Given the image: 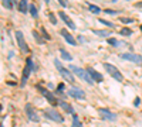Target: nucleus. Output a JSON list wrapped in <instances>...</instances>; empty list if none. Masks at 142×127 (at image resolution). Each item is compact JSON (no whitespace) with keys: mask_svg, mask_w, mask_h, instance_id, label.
Listing matches in <instances>:
<instances>
[{"mask_svg":"<svg viewBox=\"0 0 142 127\" xmlns=\"http://www.w3.org/2000/svg\"><path fill=\"white\" fill-rule=\"evenodd\" d=\"M70 71L73 73H74L77 78H81L83 81H85L87 83L93 85L94 81L91 79V76L88 75V72H87V69H83V68H78V67H74V65H70Z\"/></svg>","mask_w":142,"mask_h":127,"instance_id":"obj_1","label":"nucleus"},{"mask_svg":"<svg viewBox=\"0 0 142 127\" xmlns=\"http://www.w3.org/2000/svg\"><path fill=\"white\" fill-rule=\"evenodd\" d=\"M54 64H56V68L57 71H58L60 73H61V76L65 79L67 82H71V83H74V75L70 72V71L67 69V68H64L61 65V62H60V59H54Z\"/></svg>","mask_w":142,"mask_h":127,"instance_id":"obj_2","label":"nucleus"},{"mask_svg":"<svg viewBox=\"0 0 142 127\" xmlns=\"http://www.w3.org/2000/svg\"><path fill=\"white\" fill-rule=\"evenodd\" d=\"M104 68H105V71L111 75V78H114L115 81H118V82H122L124 81V76H122V73L119 72V69H118L117 67H114L112 64H108V62H105L104 64Z\"/></svg>","mask_w":142,"mask_h":127,"instance_id":"obj_3","label":"nucleus"},{"mask_svg":"<svg viewBox=\"0 0 142 127\" xmlns=\"http://www.w3.org/2000/svg\"><path fill=\"white\" fill-rule=\"evenodd\" d=\"M33 69H36V68L33 67V61H31V58L28 57L27 58V62H26V67H24V69H23L22 86H24V85H26V82H27V79H28V76H30V73H31V71H33Z\"/></svg>","mask_w":142,"mask_h":127,"instance_id":"obj_4","label":"nucleus"},{"mask_svg":"<svg viewBox=\"0 0 142 127\" xmlns=\"http://www.w3.org/2000/svg\"><path fill=\"white\" fill-rule=\"evenodd\" d=\"M44 115H46L47 119L56 121V123H64V117L60 115V112H57L54 109H46L44 110Z\"/></svg>","mask_w":142,"mask_h":127,"instance_id":"obj_5","label":"nucleus"},{"mask_svg":"<svg viewBox=\"0 0 142 127\" xmlns=\"http://www.w3.org/2000/svg\"><path fill=\"white\" fill-rule=\"evenodd\" d=\"M16 40H17V44H19L20 49H22L23 52H26V54L30 52V48H28V45H27V42H26L24 35H23L22 31H16Z\"/></svg>","mask_w":142,"mask_h":127,"instance_id":"obj_6","label":"nucleus"},{"mask_svg":"<svg viewBox=\"0 0 142 127\" xmlns=\"http://www.w3.org/2000/svg\"><path fill=\"white\" fill-rule=\"evenodd\" d=\"M24 109H26V115H27L28 120L34 121V123H37V121H40V117H38V115H37V113L34 112L33 106H31L30 103H27V105L24 106Z\"/></svg>","mask_w":142,"mask_h":127,"instance_id":"obj_7","label":"nucleus"},{"mask_svg":"<svg viewBox=\"0 0 142 127\" xmlns=\"http://www.w3.org/2000/svg\"><path fill=\"white\" fill-rule=\"evenodd\" d=\"M37 89H38V92H40V93H41V95H43V96L47 99V102H48V103H51L53 106L58 105V102H57V99H56V97H54V96H53V93H51V92H48V91H47V89L41 88V86H38Z\"/></svg>","mask_w":142,"mask_h":127,"instance_id":"obj_8","label":"nucleus"},{"mask_svg":"<svg viewBox=\"0 0 142 127\" xmlns=\"http://www.w3.org/2000/svg\"><path fill=\"white\" fill-rule=\"evenodd\" d=\"M98 113H99V116H101V119H104V120H111V121L117 120V115L112 113V112H109L108 109L101 107V109H98Z\"/></svg>","mask_w":142,"mask_h":127,"instance_id":"obj_9","label":"nucleus"},{"mask_svg":"<svg viewBox=\"0 0 142 127\" xmlns=\"http://www.w3.org/2000/svg\"><path fill=\"white\" fill-rule=\"evenodd\" d=\"M122 59L131 61V62L136 64V65H142V55H136V54H122L121 55Z\"/></svg>","mask_w":142,"mask_h":127,"instance_id":"obj_10","label":"nucleus"},{"mask_svg":"<svg viewBox=\"0 0 142 127\" xmlns=\"http://www.w3.org/2000/svg\"><path fill=\"white\" fill-rule=\"evenodd\" d=\"M58 16H60V18H61V20L64 21L65 24H67L68 27L71 28V30H75V24H74V21L71 20V17L67 14V13L63 11V10H61V11H58Z\"/></svg>","mask_w":142,"mask_h":127,"instance_id":"obj_11","label":"nucleus"},{"mask_svg":"<svg viewBox=\"0 0 142 127\" xmlns=\"http://www.w3.org/2000/svg\"><path fill=\"white\" fill-rule=\"evenodd\" d=\"M68 95L74 99H85V92L83 89H78V88H73L68 91Z\"/></svg>","mask_w":142,"mask_h":127,"instance_id":"obj_12","label":"nucleus"},{"mask_svg":"<svg viewBox=\"0 0 142 127\" xmlns=\"http://www.w3.org/2000/svg\"><path fill=\"white\" fill-rule=\"evenodd\" d=\"M60 34L64 37V40L68 42V44H70V45H77V40H75L74 37L71 35V34L68 33L67 30H61V31H60Z\"/></svg>","mask_w":142,"mask_h":127,"instance_id":"obj_13","label":"nucleus"},{"mask_svg":"<svg viewBox=\"0 0 142 127\" xmlns=\"http://www.w3.org/2000/svg\"><path fill=\"white\" fill-rule=\"evenodd\" d=\"M87 72H88V75L91 76V79H93V81H95V82H102V81H104V78H102L101 73L97 72L95 69H93V68H88V69H87Z\"/></svg>","mask_w":142,"mask_h":127,"instance_id":"obj_14","label":"nucleus"},{"mask_svg":"<svg viewBox=\"0 0 142 127\" xmlns=\"http://www.w3.org/2000/svg\"><path fill=\"white\" fill-rule=\"evenodd\" d=\"M58 105L61 106V109L64 110V112L70 113V115H74V109H73V106H71L70 103H67V102H58Z\"/></svg>","mask_w":142,"mask_h":127,"instance_id":"obj_15","label":"nucleus"},{"mask_svg":"<svg viewBox=\"0 0 142 127\" xmlns=\"http://www.w3.org/2000/svg\"><path fill=\"white\" fill-rule=\"evenodd\" d=\"M19 10H20V13H24V14L28 11V3H27V0H20Z\"/></svg>","mask_w":142,"mask_h":127,"instance_id":"obj_16","label":"nucleus"},{"mask_svg":"<svg viewBox=\"0 0 142 127\" xmlns=\"http://www.w3.org/2000/svg\"><path fill=\"white\" fill-rule=\"evenodd\" d=\"M60 54H61V57H63V59H65V61H73V55L70 54V52H67L65 49H60Z\"/></svg>","mask_w":142,"mask_h":127,"instance_id":"obj_17","label":"nucleus"},{"mask_svg":"<svg viewBox=\"0 0 142 127\" xmlns=\"http://www.w3.org/2000/svg\"><path fill=\"white\" fill-rule=\"evenodd\" d=\"M28 11H30V14L33 16L34 18L38 16V11H37V7L34 6V4H28Z\"/></svg>","mask_w":142,"mask_h":127,"instance_id":"obj_18","label":"nucleus"},{"mask_svg":"<svg viewBox=\"0 0 142 127\" xmlns=\"http://www.w3.org/2000/svg\"><path fill=\"white\" fill-rule=\"evenodd\" d=\"M94 34H95V35H98V37H107V38H108V31L107 30H94Z\"/></svg>","mask_w":142,"mask_h":127,"instance_id":"obj_19","label":"nucleus"},{"mask_svg":"<svg viewBox=\"0 0 142 127\" xmlns=\"http://www.w3.org/2000/svg\"><path fill=\"white\" fill-rule=\"evenodd\" d=\"M73 127H83V124H81V121H80L77 115L73 116Z\"/></svg>","mask_w":142,"mask_h":127,"instance_id":"obj_20","label":"nucleus"},{"mask_svg":"<svg viewBox=\"0 0 142 127\" xmlns=\"http://www.w3.org/2000/svg\"><path fill=\"white\" fill-rule=\"evenodd\" d=\"M2 3L7 10H13V0H2Z\"/></svg>","mask_w":142,"mask_h":127,"instance_id":"obj_21","label":"nucleus"},{"mask_svg":"<svg viewBox=\"0 0 142 127\" xmlns=\"http://www.w3.org/2000/svg\"><path fill=\"white\" fill-rule=\"evenodd\" d=\"M88 9H90V11L94 13V14H98V13L101 11V9H99L98 6H95V4H88Z\"/></svg>","mask_w":142,"mask_h":127,"instance_id":"obj_22","label":"nucleus"},{"mask_svg":"<svg viewBox=\"0 0 142 127\" xmlns=\"http://www.w3.org/2000/svg\"><path fill=\"white\" fill-rule=\"evenodd\" d=\"M119 34H121V35H125V37H128V35H131V34H132V30H131V28L124 27V28H121Z\"/></svg>","mask_w":142,"mask_h":127,"instance_id":"obj_23","label":"nucleus"},{"mask_svg":"<svg viewBox=\"0 0 142 127\" xmlns=\"http://www.w3.org/2000/svg\"><path fill=\"white\" fill-rule=\"evenodd\" d=\"M107 41H108V44H109V45H112V47H118V45H121V42L118 41L117 38H107Z\"/></svg>","mask_w":142,"mask_h":127,"instance_id":"obj_24","label":"nucleus"},{"mask_svg":"<svg viewBox=\"0 0 142 127\" xmlns=\"http://www.w3.org/2000/svg\"><path fill=\"white\" fill-rule=\"evenodd\" d=\"M33 35H34V38H36V41H37L38 44H44V38L41 35H38L37 31H33Z\"/></svg>","mask_w":142,"mask_h":127,"instance_id":"obj_25","label":"nucleus"},{"mask_svg":"<svg viewBox=\"0 0 142 127\" xmlns=\"http://www.w3.org/2000/svg\"><path fill=\"white\" fill-rule=\"evenodd\" d=\"M98 21H99V23H102L104 26H108L109 28H112V27H114V23H111V21H107V20H104V18H99Z\"/></svg>","mask_w":142,"mask_h":127,"instance_id":"obj_26","label":"nucleus"},{"mask_svg":"<svg viewBox=\"0 0 142 127\" xmlns=\"http://www.w3.org/2000/svg\"><path fill=\"white\" fill-rule=\"evenodd\" d=\"M64 89H65V86H64V83H58V86H57V92H58V93H63V92H64Z\"/></svg>","mask_w":142,"mask_h":127,"instance_id":"obj_27","label":"nucleus"},{"mask_svg":"<svg viewBox=\"0 0 142 127\" xmlns=\"http://www.w3.org/2000/svg\"><path fill=\"white\" fill-rule=\"evenodd\" d=\"M41 34H43V37H44V40H50V35L47 34V31L44 30L43 27H41Z\"/></svg>","mask_w":142,"mask_h":127,"instance_id":"obj_28","label":"nucleus"},{"mask_svg":"<svg viewBox=\"0 0 142 127\" xmlns=\"http://www.w3.org/2000/svg\"><path fill=\"white\" fill-rule=\"evenodd\" d=\"M50 20H51L53 24H57V18H56V16L53 14V13H50Z\"/></svg>","mask_w":142,"mask_h":127,"instance_id":"obj_29","label":"nucleus"},{"mask_svg":"<svg viewBox=\"0 0 142 127\" xmlns=\"http://www.w3.org/2000/svg\"><path fill=\"white\" fill-rule=\"evenodd\" d=\"M121 21H122V23H125V24H129V23H132V20H131V18H121Z\"/></svg>","mask_w":142,"mask_h":127,"instance_id":"obj_30","label":"nucleus"},{"mask_svg":"<svg viewBox=\"0 0 142 127\" xmlns=\"http://www.w3.org/2000/svg\"><path fill=\"white\" fill-rule=\"evenodd\" d=\"M105 13H107V14H117V11H115V10H109V9H107V10H104Z\"/></svg>","mask_w":142,"mask_h":127,"instance_id":"obj_31","label":"nucleus"},{"mask_svg":"<svg viewBox=\"0 0 142 127\" xmlns=\"http://www.w3.org/2000/svg\"><path fill=\"white\" fill-rule=\"evenodd\" d=\"M58 3L61 4L63 7H67V2H65V0H58Z\"/></svg>","mask_w":142,"mask_h":127,"instance_id":"obj_32","label":"nucleus"},{"mask_svg":"<svg viewBox=\"0 0 142 127\" xmlns=\"http://www.w3.org/2000/svg\"><path fill=\"white\" fill-rule=\"evenodd\" d=\"M139 103H141V99H139V97H135V102H134V105H135V106H139Z\"/></svg>","mask_w":142,"mask_h":127,"instance_id":"obj_33","label":"nucleus"},{"mask_svg":"<svg viewBox=\"0 0 142 127\" xmlns=\"http://www.w3.org/2000/svg\"><path fill=\"white\" fill-rule=\"evenodd\" d=\"M136 6H138V7H141V6H142V2H141V3H138Z\"/></svg>","mask_w":142,"mask_h":127,"instance_id":"obj_34","label":"nucleus"},{"mask_svg":"<svg viewBox=\"0 0 142 127\" xmlns=\"http://www.w3.org/2000/svg\"><path fill=\"white\" fill-rule=\"evenodd\" d=\"M2 110H3V106H2V105H0V112H2Z\"/></svg>","mask_w":142,"mask_h":127,"instance_id":"obj_35","label":"nucleus"},{"mask_svg":"<svg viewBox=\"0 0 142 127\" xmlns=\"http://www.w3.org/2000/svg\"><path fill=\"white\" fill-rule=\"evenodd\" d=\"M44 2H46V3H50V0H44Z\"/></svg>","mask_w":142,"mask_h":127,"instance_id":"obj_36","label":"nucleus"},{"mask_svg":"<svg viewBox=\"0 0 142 127\" xmlns=\"http://www.w3.org/2000/svg\"><path fill=\"white\" fill-rule=\"evenodd\" d=\"M0 127H4V126H3V124H2V123H0Z\"/></svg>","mask_w":142,"mask_h":127,"instance_id":"obj_37","label":"nucleus"},{"mask_svg":"<svg viewBox=\"0 0 142 127\" xmlns=\"http://www.w3.org/2000/svg\"><path fill=\"white\" fill-rule=\"evenodd\" d=\"M141 31H142V24H141Z\"/></svg>","mask_w":142,"mask_h":127,"instance_id":"obj_38","label":"nucleus"}]
</instances>
